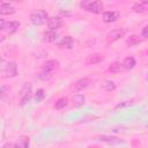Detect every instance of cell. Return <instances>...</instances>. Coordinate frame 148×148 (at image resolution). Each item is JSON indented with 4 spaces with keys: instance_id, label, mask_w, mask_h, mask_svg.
Instances as JSON below:
<instances>
[{
    "instance_id": "6da1fadb",
    "label": "cell",
    "mask_w": 148,
    "mask_h": 148,
    "mask_svg": "<svg viewBox=\"0 0 148 148\" xmlns=\"http://www.w3.org/2000/svg\"><path fill=\"white\" fill-rule=\"evenodd\" d=\"M80 7L94 14H99L103 10V3L101 1H82L80 2Z\"/></svg>"
},
{
    "instance_id": "7a4b0ae2",
    "label": "cell",
    "mask_w": 148,
    "mask_h": 148,
    "mask_svg": "<svg viewBox=\"0 0 148 148\" xmlns=\"http://www.w3.org/2000/svg\"><path fill=\"white\" fill-rule=\"evenodd\" d=\"M46 20H49V17H47V13L44 9H37L30 14V21L35 25H40L45 23Z\"/></svg>"
},
{
    "instance_id": "3957f363",
    "label": "cell",
    "mask_w": 148,
    "mask_h": 148,
    "mask_svg": "<svg viewBox=\"0 0 148 148\" xmlns=\"http://www.w3.org/2000/svg\"><path fill=\"white\" fill-rule=\"evenodd\" d=\"M20 28V22L18 21H9V22H5L3 20H1V25L0 29L9 35L14 34L17 31V29Z\"/></svg>"
},
{
    "instance_id": "277c9868",
    "label": "cell",
    "mask_w": 148,
    "mask_h": 148,
    "mask_svg": "<svg viewBox=\"0 0 148 148\" xmlns=\"http://www.w3.org/2000/svg\"><path fill=\"white\" fill-rule=\"evenodd\" d=\"M3 77H14L17 74V67L15 62H3L2 66Z\"/></svg>"
},
{
    "instance_id": "5b68a950",
    "label": "cell",
    "mask_w": 148,
    "mask_h": 148,
    "mask_svg": "<svg viewBox=\"0 0 148 148\" xmlns=\"http://www.w3.org/2000/svg\"><path fill=\"white\" fill-rule=\"evenodd\" d=\"M31 83L25 82L21 89V105H25L27 103H29L30 98H31Z\"/></svg>"
},
{
    "instance_id": "8992f818",
    "label": "cell",
    "mask_w": 148,
    "mask_h": 148,
    "mask_svg": "<svg viewBox=\"0 0 148 148\" xmlns=\"http://www.w3.org/2000/svg\"><path fill=\"white\" fill-rule=\"evenodd\" d=\"M91 83V80L89 77H82L80 80H77L73 86H72V90L74 91H82L84 89H87Z\"/></svg>"
},
{
    "instance_id": "52a82bcc",
    "label": "cell",
    "mask_w": 148,
    "mask_h": 148,
    "mask_svg": "<svg viewBox=\"0 0 148 148\" xmlns=\"http://www.w3.org/2000/svg\"><path fill=\"white\" fill-rule=\"evenodd\" d=\"M125 35V30L124 29H116V30H112L106 36V39L109 43H112V42H116L118 39H120L123 36Z\"/></svg>"
},
{
    "instance_id": "ba28073f",
    "label": "cell",
    "mask_w": 148,
    "mask_h": 148,
    "mask_svg": "<svg viewBox=\"0 0 148 148\" xmlns=\"http://www.w3.org/2000/svg\"><path fill=\"white\" fill-rule=\"evenodd\" d=\"M61 25V18L59 16H51L47 20V27L51 31L57 30L59 27Z\"/></svg>"
},
{
    "instance_id": "9c48e42d",
    "label": "cell",
    "mask_w": 148,
    "mask_h": 148,
    "mask_svg": "<svg viewBox=\"0 0 148 148\" xmlns=\"http://www.w3.org/2000/svg\"><path fill=\"white\" fill-rule=\"evenodd\" d=\"M59 62L57 60H47L46 62L43 64L42 66V71L43 72H49V73H53L57 68H58Z\"/></svg>"
},
{
    "instance_id": "30bf717a",
    "label": "cell",
    "mask_w": 148,
    "mask_h": 148,
    "mask_svg": "<svg viewBox=\"0 0 148 148\" xmlns=\"http://www.w3.org/2000/svg\"><path fill=\"white\" fill-rule=\"evenodd\" d=\"M118 17H119V13H118V12L108 10V12H104V13H103V21L106 22V23H109V22H114Z\"/></svg>"
},
{
    "instance_id": "8fae6325",
    "label": "cell",
    "mask_w": 148,
    "mask_h": 148,
    "mask_svg": "<svg viewBox=\"0 0 148 148\" xmlns=\"http://www.w3.org/2000/svg\"><path fill=\"white\" fill-rule=\"evenodd\" d=\"M0 13H1V15H9V14L15 13V8L7 2H1L0 3Z\"/></svg>"
},
{
    "instance_id": "7c38bea8",
    "label": "cell",
    "mask_w": 148,
    "mask_h": 148,
    "mask_svg": "<svg viewBox=\"0 0 148 148\" xmlns=\"http://www.w3.org/2000/svg\"><path fill=\"white\" fill-rule=\"evenodd\" d=\"M29 147V138L25 135L18 136V139L15 142L14 148H28Z\"/></svg>"
},
{
    "instance_id": "4fadbf2b",
    "label": "cell",
    "mask_w": 148,
    "mask_h": 148,
    "mask_svg": "<svg viewBox=\"0 0 148 148\" xmlns=\"http://www.w3.org/2000/svg\"><path fill=\"white\" fill-rule=\"evenodd\" d=\"M59 47H66V49H71L73 46V38L71 36H66L64 37L59 43H58Z\"/></svg>"
},
{
    "instance_id": "5bb4252c",
    "label": "cell",
    "mask_w": 148,
    "mask_h": 148,
    "mask_svg": "<svg viewBox=\"0 0 148 148\" xmlns=\"http://www.w3.org/2000/svg\"><path fill=\"white\" fill-rule=\"evenodd\" d=\"M58 38V34L56 31H47L43 35V40L46 42V43H51V42H54L56 39Z\"/></svg>"
},
{
    "instance_id": "9a60e30c",
    "label": "cell",
    "mask_w": 148,
    "mask_h": 148,
    "mask_svg": "<svg viewBox=\"0 0 148 148\" xmlns=\"http://www.w3.org/2000/svg\"><path fill=\"white\" fill-rule=\"evenodd\" d=\"M101 87H102L104 90H106V91H113V90L116 89V84H114V82L111 81V80H104V81L101 83Z\"/></svg>"
},
{
    "instance_id": "2e32d148",
    "label": "cell",
    "mask_w": 148,
    "mask_h": 148,
    "mask_svg": "<svg viewBox=\"0 0 148 148\" xmlns=\"http://www.w3.org/2000/svg\"><path fill=\"white\" fill-rule=\"evenodd\" d=\"M73 105L75 106V108H79V106H81L83 103H84V101H86V98H84V96L83 95H81V94H75L74 96H73Z\"/></svg>"
},
{
    "instance_id": "e0dca14e",
    "label": "cell",
    "mask_w": 148,
    "mask_h": 148,
    "mask_svg": "<svg viewBox=\"0 0 148 148\" xmlns=\"http://www.w3.org/2000/svg\"><path fill=\"white\" fill-rule=\"evenodd\" d=\"M103 59H104L103 54H101V53H94V54H91V56L88 58V64H92V65H95V64L101 62Z\"/></svg>"
},
{
    "instance_id": "ac0fdd59",
    "label": "cell",
    "mask_w": 148,
    "mask_h": 148,
    "mask_svg": "<svg viewBox=\"0 0 148 148\" xmlns=\"http://www.w3.org/2000/svg\"><path fill=\"white\" fill-rule=\"evenodd\" d=\"M135 59L133 58V57H127V58H125L124 59V61H123V66H124V68H126V69H132L134 66H135Z\"/></svg>"
},
{
    "instance_id": "d6986e66",
    "label": "cell",
    "mask_w": 148,
    "mask_h": 148,
    "mask_svg": "<svg viewBox=\"0 0 148 148\" xmlns=\"http://www.w3.org/2000/svg\"><path fill=\"white\" fill-rule=\"evenodd\" d=\"M67 104H68V98H67V97H60V98L56 102L54 109H57V110L64 109L65 106H67Z\"/></svg>"
},
{
    "instance_id": "ffe728a7",
    "label": "cell",
    "mask_w": 148,
    "mask_h": 148,
    "mask_svg": "<svg viewBox=\"0 0 148 148\" xmlns=\"http://www.w3.org/2000/svg\"><path fill=\"white\" fill-rule=\"evenodd\" d=\"M148 2L147 1H143V2H140V3H135L134 6H133V9H134V12H136V13H145V12H147V5Z\"/></svg>"
},
{
    "instance_id": "44dd1931",
    "label": "cell",
    "mask_w": 148,
    "mask_h": 148,
    "mask_svg": "<svg viewBox=\"0 0 148 148\" xmlns=\"http://www.w3.org/2000/svg\"><path fill=\"white\" fill-rule=\"evenodd\" d=\"M123 69H124V66H123V64H120V62H113V64L110 65V67H109V71L112 72V73H118V72H120V71H123Z\"/></svg>"
},
{
    "instance_id": "7402d4cb",
    "label": "cell",
    "mask_w": 148,
    "mask_h": 148,
    "mask_svg": "<svg viewBox=\"0 0 148 148\" xmlns=\"http://www.w3.org/2000/svg\"><path fill=\"white\" fill-rule=\"evenodd\" d=\"M99 140L101 141H106V142H114V143H119V142H123L120 139L116 138V136H108V135H102L99 136Z\"/></svg>"
},
{
    "instance_id": "603a6c76",
    "label": "cell",
    "mask_w": 148,
    "mask_h": 148,
    "mask_svg": "<svg viewBox=\"0 0 148 148\" xmlns=\"http://www.w3.org/2000/svg\"><path fill=\"white\" fill-rule=\"evenodd\" d=\"M141 42V39L139 38V36H135V35H132L127 40H126V44L128 45V46H134V45H136V44H139Z\"/></svg>"
},
{
    "instance_id": "cb8c5ba5",
    "label": "cell",
    "mask_w": 148,
    "mask_h": 148,
    "mask_svg": "<svg viewBox=\"0 0 148 148\" xmlns=\"http://www.w3.org/2000/svg\"><path fill=\"white\" fill-rule=\"evenodd\" d=\"M44 97H45L44 89H38L37 92H36V95H35V99H36V102H37V103H38V102H42V101L44 99Z\"/></svg>"
},
{
    "instance_id": "d4e9b609",
    "label": "cell",
    "mask_w": 148,
    "mask_h": 148,
    "mask_svg": "<svg viewBox=\"0 0 148 148\" xmlns=\"http://www.w3.org/2000/svg\"><path fill=\"white\" fill-rule=\"evenodd\" d=\"M38 76H39V79H42V80H49V79H51L52 77V73H49V72H40L39 74H38Z\"/></svg>"
},
{
    "instance_id": "484cf974",
    "label": "cell",
    "mask_w": 148,
    "mask_h": 148,
    "mask_svg": "<svg viewBox=\"0 0 148 148\" xmlns=\"http://www.w3.org/2000/svg\"><path fill=\"white\" fill-rule=\"evenodd\" d=\"M141 36H142L143 38H148V24L142 29V31H141Z\"/></svg>"
},
{
    "instance_id": "4316f807",
    "label": "cell",
    "mask_w": 148,
    "mask_h": 148,
    "mask_svg": "<svg viewBox=\"0 0 148 148\" xmlns=\"http://www.w3.org/2000/svg\"><path fill=\"white\" fill-rule=\"evenodd\" d=\"M6 90H9V87H7V86H2V87H1V98H3L5 95L7 94Z\"/></svg>"
},
{
    "instance_id": "83f0119b",
    "label": "cell",
    "mask_w": 148,
    "mask_h": 148,
    "mask_svg": "<svg viewBox=\"0 0 148 148\" xmlns=\"http://www.w3.org/2000/svg\"><path fill=\"white\" fill-rule=\"evenodd\" d=\"M2 148H13V145H12L10 142H7V143H5V145L2 146Z\"/></svg>"
}]
</instances>
